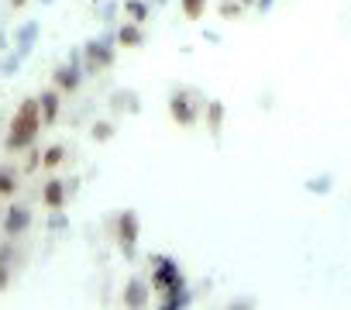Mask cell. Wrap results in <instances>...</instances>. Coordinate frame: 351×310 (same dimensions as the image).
I'll return each mask as SVG.
<instances>
[{"label": "cell", "instance_id": "obj_7", "mask_svg": "<svg viewBox=\"0 0 351 310\" xmlns=\"http://www.w3.org/2000/svg\"><path fill=\"white\" fill-rule=\"evenodd\" d=\"M148 300H152V283L148 279H128V286L121 289V303L124 307H131V310H141V307H148Z\"/></svg>", "mask_w": 351, "mask_h": 310}, {"label": "cell", "instance_id": "obj_21", "mask_svg": "<svg viewBox=\"0 0 351 310\" xmlns=\"http://www.w3.org/2000/svg\"><path fill=\"white\" fill-rule=\"evenodd\" d=\"M62 159H66V148H62V145H52V148H45V155H42V166H45V169H59Z\"/></svg>", "mask_w": 351, "mask_h": 310}, {"label": "cell", "instance_id": "obj_10", "mask_svg": "<svg viewBox=\"0 0 351 310\" xmlns=\"http://www.w3.org/2000/svg\"><path fill=\"white\" fill-rule=\"evenodd\" d=\"M66 200H69L66 180H45V187H42V204H45L49 211H66Z\"/></svg>", "mask_w": 351, "mask_h": 310}, {"label": "cell", "instance_id": "obj_8", "mask_svg": "<svg viewBox=\"0 0 351 310\" xmlns=\"http://www.w3.org/2000/svg\"><path fill=\"white\" fill-rule=\"evenodd\" d=\"M28 228H32V211L21 207V204H11L8 214H4V235L18 238V235H25Z\"/></svg>", "mask_w": 351, "mask_h": 310}, {"label": "cell", "instance_id": "obj_25", "mask_svg": "<svg viewBox=\"0 0 351 310\" xmlns=\"http://www.w3.org/2000/svg\"><path fill=\"white\" fill-rule=\"evenodd\" d=\"M69 228V217L62 214V211H52V217H49V231H66Z\"/></svg>", "mask_w": 351, "mask_h": 310}, {"label": "cell", "instance_id": "obj_20", "mask_svg": "<svg viewBox=\"0 0 351 310\" xmlns=\"http://www.w3.org/2000/svg\"><path fill=\"white\" fill-rule=\"evenodd\" d=\"M217 14H221L224 21H238V18L245 14V4H241V0H221V4H217Z\"/></svg>", "mask_w": 351, "mask_h": 310}, {"label": "cell", "instance_id": "obj_19", "mask_svg": "<svg viewBox=\"0 0 351 310\" xmlns=\"http://www.w3.org/2000/svg\"><path fill=\"white\" fill-rule=\"evenodd\" d=\"M180 8H183L186 21H200L207 14V0H180Z\"/></svg>", "mask_w": 351, "mask_h": 310}, {"label": "cell", "instance_id": "obj_2", "mask_svg": "<svg viewBox=\"0 0 351 310\" xmlns=\"http://www.w3.org/2000/svg\"><path fill=\"white\" fill-rule=\"evenodd\" d=\"M204 107H207V100L197 90H172L169 93V114H172V121L180 128H193L200 121Z\"/></svg>", "mask_w": 351, "mask_h": 310}, {"label": "cell", "instance_id": "obj_5", "mask_svg": "<svg viewBox=\"0 0 351 310\" xmlns=\"http://www.w3.org/2000/svg\"><path fill=\"white\" fill-rule=\"evenodd\" d=\"M138 235H141V217H138V211H121V214L114 217V238H117V248L124 252V259H134Z\"/></svg>", "mask_w": 351, "mask_h": 310}, {"label": "cell", "instance_id": "obj_9", "mask_svg": "<svg viewBox=\"0 0 351 310\" xmlns=\"http://www.w3.org/2000/svg\"><path fill=\"white\" fill-rule=\"evenodd\" d=\"M114 42H117L121 49H141V45H145V25H138V21H121L117 32H114Z\"/></svg>", "mask_w": 351, "mask_h": 310}, {"label": "cell", "instance_id": "obj_32", "mask_svg": "<svg viewBox=\"0 0 351 310\" xmlns=\"http://www.w3.org/2000/svg\"><path fill=\"white\" fill-rule=\"evenodd\" d=\"M38 4H45V8H49V4H56V0H38Z\"/></svg>", "mask_w": 351, "mask_h": 310}, {"label": "cell", "instance_id": "obj_16", "mask_svg": "<svg viewBox=\"0 0 351 310\" xmlns=\"http://www.w3.org/2000/svg\"><path fill=\"white\" fill-rule=\"evenodd\" d=\"M204 121H207L210 134H221V128H224V104H221V100H207V107H204Z\"/></svg>", "mask_w": 351, "mask_h": 310}, {"label": "cell", "instance_id": "obj_29", "mask_svg": "<svg viewBox=\"0 0 351 310\" xmlns=\"http://www.w3.org/2000/svg\"><path fill=\"white\" fill-rule=\"evenodd\" d=\"M8 4H11V11H21V8H28V4H32V0H8Z\"/></svg>", "mask_w": 351, "mask_h": 310}, {"label": "cell", "instance_id": "obj_31", "mask_svg": "<svg viewBox=\"0 0 351 310\" xmlns=\"http://www.w3.org/2000/svg\"><path fill=\"white\" fill-rule=\"evenodd\" d=\"M241 4H245V8H255V0H241Z\"/></svg>", "mask_w": 351, "mask_h": 310}, {"label": "cell", "instance_id": "obj_13", "mask_svg": "<svg viewBox=\"0 0 351 310\" xmlns=\"http://www.w3.org/2000/svg\"><path fill=\"white\" fill-rule=\"evenodd\" d=\"M138 107H141V100H138L134 90H117V93H110V110H114V114H138Z\"/></svg>", "mask_w": 351, "mask_h": 310}, {"label": "cell", "instance_id": "obj_24", "mask_svg": "<svg viewBox=\"0 0 351 310\" xmlns=\"http://www.w3.org/2000/svg\"><path fill=\"white\" fill-rule=\"evenodd\" d=\"M306 190H310V193H327V190H330V176H317V180H306Z\"/></svg>", "mask_w": 351, "mask_h": 310}, {"label": "cell", "instance_id": "obj_22", "mask_svg": "<svg viewBox=\"0 0 351 310\" xmlns=\"http://www.w3.org/2000/svg\"><path fill=\"white\" fill-rule=\"evenodd\" d=\"M90 138H93V141H110V138H114V121H93Z\"/></svg>", "mask_w": 351, "mask_h": 310}, {"label": "cell", "instance_id": "obj_12", "mask_svg": "<svg viewBox=\"0 0 351 310\" xmlns=\"http://www.w3.org/2000/svg\"><path fill=\"white\" fill-rule=\"evenodd\" d=\"M38 110H42V124H56L59 121V110H62V93L59 90H42L38 93Z\"/></svg>", "mask_w": 351, "mask_h": 310}, {"label": "cell", "instance_id": "obj_1", "mask_svg": "<svg viewBox=\"0 0 351 310\" xmlns=\"http://www.w3.org/2000/svg\"><path fill=\"white\" fill-rule=\"evenodd\" d=\"M42 110H38V97H25L11 117V128H8V152H25L35 145L38 131H42Z\"/></svg>", "mask_w": 351, "mask_h": 310}, {"label": "cell", "instance_id": "obj_28", "mask_svg": "<svg viewBox=\"0 0 351 310\" xmlns=\"http://www.w3.org/2000/svg\"><path fill=\"white\" fill-rule=\"evenodd\" d=\"M272 4H276V0H255V11H258V14H269Z\"/></svg>", "mask_w": 351, "mask_h": 310}, {"label": "cell", "instance_id": "obj_27", "mask_svg": "<svg viewBox=\"0 0 351 310\" xmlns=\"http://www.w3.org/2000/svg\"><path fill=\"white\" fill-rule=\"evenodd\" d=\"M38 166H42V155H38V152H32V155H28V163H25V173H35Z\"/></svg>", "mask_w": 351, "mask_h": 310}, {"label": "cell", "instance_id": "obj_11", "mask_svg": "<svg viewBox=\"0 0 351 310\" xmlns=\"http://www.w3.org/2000/svg\"><path fill=\"white\" fill-rule=\"evenodd\" d=\"M38 35H42V25L38 21H25L21 28H18V35H14V52L21 56V59H28L32 56V49H35V42H38Z\"/></svg>", "mask_w": 351, "mask_h": 310}, {"label": "cell", "instance_id": "obj_15", "mask_svg": "<svg viewBox=\"0 0 351 310\" xmlns=\"http://www.w3.org/2000/svg\"><path fill=\"white\" fill-rule=\"evenodd\" d=\"M11 272H14V248L11 241H4L0 245V293L11 286Z\"/></svg>", "mask_w": 351, "mask_h": 310}, {"label": "cell", "instance_id": "obj_3", "mask_svg": "<svg viewBox=\"0 0 351 310\" xmlns=\"http://www.w3.org/2000/svg\"><path fill=\"white\" fill-rule=\"evenodd\" d=\"M148 283H152V293H158V296H165V293H172V289L186 286V279H183L180 265H176V259H169V255H152Z\"/></svg>", "mask_w": 351, "mask_h": 310}, {"label": "cell", "instance_id": "obj_6", "mask_svg": "<svg viewBox=\"0 0 351 310\" xmlns=\"http://www.w3.org/2000/svg\"><path fill=\"white\" fill-rule=\"evenodd\" d=\"M83 62H76V59H69V62H62L56 73H52V86L59 90V93H76L80 86H83Z\"/></svg>", "mask_w": 351, "mask_h": 310}, {"label": "cell", "instance_id": "obj_18", "mask_svg": "<svg viewBox=\"0 0 351 310\" xmlns=\"http://www.w3.org/2000/svg\"><path fill=\"white\" fill-rule=\"evenodd\" d=\"M14 193H18V173L4 166V169H0V197L8 200V197H14Z\"/></svg>", "mask_w": 351, "mask_h": 310}, {"label": "cell", "instance_id": "obj_4", "mask_svg": "<svg viewBox=\"0 0 351 310\" xmlns=\"http://www.w3.org/2000/svg\"><path fill=\"white\" fill-rule=\"evenodd\" d=\"M117 59V42L114 35H97L83 45V73H104Z\"/></svg>", "mask_w": 351, "mask_h": 310}, {"label": "cell", "instance_id": "obj_14", "mask_svg": "<svg viewBox=\"0 0 351 310\" xmlns=\"http://www.w3.org/2000/svg\"><path fill=\"white\" fill-rule=\"evenodd\" d=\"M190 303H193L190 286H180V289H172V293L158 296V307H162V310H183V307H190Z\"/></svg>", "mask_w": 351, "mask_h": 310}, {"label": "cell", "instance_id": "obj_17", "mask_svg": "<svg viewBox=\"0 0 351 310\" xmlns=\"http://www.w3.org/2000/svg\"><path fill=\"white\" fill-rule=\"evenodd\" d=\"M124 14H128V21H138V25H145L148 18H152V4L148 0H124Z\"/></svg>", "mask_w": 351, "mask_h": 310}, {"label": "cell", "instance_id": "obj_23", "mask_svg": "<svg viewBox=\"0 0 351 310\" xmlns=\"http://www.w3.org/2000/svg\"><path fill=\"white\" fill-rule=\"evenodd\" d=\"M21 62H25V59H21L18 52H11V56L0 59V73H4V76H14V73L21 69Z\"/></svg>", "mask_w": 351, "mask_h": 310}, {"label": "cell", "instance_id": "obj_26", "mask_svg": "<svg viewBox=\"0 0 351 310\" xmlns=\"http://www.w3.org/2000/svg\"><path fill=\"white\" fill-rule=\"evenodd\" d=\"M114 11H117V4H114V0H110V4L97 8V18H100V21H110V18H114Z\"/></svg>", "mask_w": 351, "mask_h": 310}, {"label": "cell", "instance_id": "obj_30", "mask_svg": "<svg viewBox=\"0 0 351 310\" xmlns=\"http://www.w3.org/2000/svg\"><path fill=\"white\" fill-rule=\"evenodd\" d=\"M148 4H152V8H165V4H169V0H148Z\"/></svg>", "mask_w": 351, "mask_h": 310}]
</instances>
